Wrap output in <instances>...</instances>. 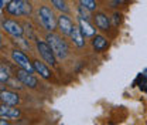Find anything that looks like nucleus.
<instances>
[{
	"label": "nucleus",
	"mask_w": 147,
	"mask_h": 125,
	"mask_svg": "<svg viewBox=\"0 0 147 125\" xmlns=\"http://www.w3.org/2000/svg\"><path fill=\"white\" fill-rule=\"evenodd\" d=\"M55 12L57 10L54 7H51V4H47V3L38 4V7L34 12L38 27L41 26V29H44L45 33L57 30V17L58 16H55Z\"/></svg>",
	"instance_id": "1"
},
{
	"label": "nucleus",
	"mask_w": 147,
	"mask_h": 125,
	"mask_svg": "<svg viewBox=\"0 0 147 125\" xmlns=\"http://www.w3.org/2000/svg\"><path fill=\"white\" fill-rule=\"evenodd\" d=\"M45 40L53 47L58 61H64V60L68 58V55L71 54V47H69L65 36H62L61 33H57V30L55 31H47L45 33Z\"/></svg>",
	"instance_id": "2"
},
{
	"label": "nucleus",
	"mask_w": 147,
	"mask_h": 125,
	"mask_svg": "<svg viewBox=\"0 0 147 125\" xmlns=\"http://www.w3.org/2000/svg\"><path fill=\"white\" fill-rule=\"evenodd\" d=\"M34 12L31 0H9L6 4V13L10 17H30Z\"/></svg>",
	"instance_id": "3"
},
{
	"label": "nucleus",
	"mask_w": 147,
	"mask_h": 125,
	"mask_svg": "<svg viewBox=\"0 0 147 125\" xmlns=\"http://www.w3.org/2000/svg\"><path fill=\"white\" fill-rule=\"evenodd\" d=\"M34 44H36V51H37V54L40 55V58L44 60L50 67H55L58 60H57V57H55V53H54V50H53V47L50 46V43H48L47 40L38 38Z\"/></svg>",
	"instance_id": "4"
},
{
	"label": "nucleus",
	"mask_w": 147,
	"mask_h": 125,
	"mask_svg": "<svg viewBox=\"0 0 147 125\" xmlns=\"http://www.w3.org/2000/svg\"><path fill=\"white\" fill-rule=\"evenodd\" d=\"M92 21L100 33H110L112 29H115L112 24V18L106 14V12L99 10V9L92 13Z\"/></svg>",
	"instance_id": "5"
},
{
	"label": "nucleus",
	"mask_w": 147,
	"mask_h": 125,
	"mask_svg": "<svg viewBox=\"0 0 147 125\" xmlns=\"http://www.w3.org/2000/svg\"><path fill=\"white\" fill-rule=\"evenodd\" d=\"M1 29L3 31H6L9 36H11L13 38H23L24 36V27L21 23H18L14 18H6L1 21Z\"/></svg>",
	"instance_id": "6"
},
{
	"label": "nucleus",
	"mask_w": 147,
	"mask_h": 125,
	"mask_svg": "<svg viewBox=\"0 0 147 125\" xmlns=\"http://www.w3.org/2000/svg\"><path fill=\"white\" fill-rule=\"evenodd\" d=\"M34 74L36 72H30L27 70H24V68H21V67H17L14 70V75L21 81V84L26 88H30V89H36L38 87V78Z\"/></svg>",
	"instance_id": "7"
},
{
	"label": "nucleus",
	"mask_w": 147,
	"mask_h": 125,
	"mask_svg": "<svg viewBox=\"0 0 147 125\" xmlns=\"http://www.w3.org/2000/svg\"><path fill=\"white\" fill-rule=\"evenodd\" d=\"M10 57H11L13 63L16 64V67H21V68H24V70H27V71H30V72H36L34 71L33 61H31L26 54L23 53L21 50L13 48V50L10 51Z\"/></svg>",
	"instance_id": "8"
},
{
	"label": "nucleus",
	"mask_w": 147,
	"mask_h": 125,
	"mask_svg": "<svg viewBox=\"0 0 147 125\" xmlns=\"http://www.w3.org/2000/svg\"><path fill=\"white\" fill-rule=\"evenodd\" d=\"M76 23L72 20V17L68 14V13H59L58 17H57V31L61 33L62 36L68 37L72 31L74 26Z\"/></svg>",
	"instance_id": "9"
},
{
	"label": "nucleus",
	"mask_w": 147,
	"mask_h": 125,
	"mask_svg": "<svg viewBox=\"0 0 147 125\" xmlns=\"http://www.w3.org/2000/svg\"><path fill=\"white\" fill-rule=\"evenodd\" d=\"M76 24L79 26L82 34L85 36L86 40H91L92 37L98 33V29H96V26L93 24L92 18L84 17V16H78V14H76Z\"/></svg>",
	"instance_id": "10"
},
{
	"label": "nucleus",
	"mask_w": 147,
	"mask_h": 125,
	"mask_svg": "<svg viewBox=\"0 0 147 125\" xmlns=\"http://www.w3.org/2000/svg\"><path fill=\"white\" fill-rule=\"evenodd\" d=\"M109 38L105 36L103 33H96L95 36L91 38V47L95 53L100 54L105 53L108 48H109Z\"/></svg>",
	"instance_id": "11"
},
{
	"label": "nucleus",
	"mask_w": 147,
	"mask_h": 125,
	"mask_svg": "<svg viewBox=\"0 0 147 125\" xmlns=\"http://www.w3.org/2000/svg\"><path fill=\"white\" fill-rule=\"evenodd\" d=\"M33 66H34V71L36 74H38L42 80H45V81H53V78H54V75H53V71L48 68V64L44 61V60H33Z\"/></svg>",
	"instance_id": "12"
},
{
	"label": "nucleus",
	"mask_w": 147,
	"mask_h": 125,
	"mask_svg": "<svg viewBox=\"0 0 147 125\" xmlns=\"http://www.w3.org/2000/svg\"><path fill=\"white\" fill-rule=\"evenodd\" d=\"M68 40H69V43L72 44L74 47H76V48H79V50H82L84 47H86V38L82 34V31H81V29H79L78 24L74 26L71 34L68 36Z\"/></svg>",
	"instance_id": "13"
},
{
	"label": "nucleus",
	"mask_w": 147,
	"mask_h": 125,
	"mask_svg": "<svg viewBox=\"0 0 147 125\" xmlns=\"http://www.w3.org/2000/svg\"><path fill=\"white\" fill-rule=\"evenodd\" d=\"M0 101H1V104H6V105H14V107H17L18 104L21 102V98H20L18 92L13 91V89L1 88V91H0Z\"/></svg>",
	"instance_id": "14"
},
{
	"label": "nucleus",
	"mask_w": 147,
	"mask_h": 125,
	"mask_svg": "<svg viewBox=\"0 0 147 125\" xmlns=\"http://www.w3.org/2000/svg\"><path fill=\"white\" fill-rule=\"evenodd\" d=\"M0 117H4L7 120H17L21 117V109L14 105H6L1 104L0 107Z\"/></svg>",
	"instance_id": "15"
},
{
	"label": "nucleus",
	"mask_w": 147,
	"mask_h": 125,
	"mask_svg": "<svg viewBox=\"0 0 147 125\" xmlns=\"http://www.w3.org/2000/svg\"><path fill=\"white\" fill-rule=\"evenodd\" d=\"M69 0H48V3L54 7L58 13H71V7H69Z\"/></svg>",
	"instance_id": "16"
},
{
	"label": "nucleus",
	"mask_w": 147,
	"mask_h": 125,
	"mask_svg": "<svg viewBox=\"0 0 147 125\" xmlns=\"http://www.w3.org/2000/svg\"><path fill=\"white\" fill-rule=\"evenodd\" d=\"M11 77H13V75H11V71H10L9 66L4 64V63H1V64H0V81H1V84H7V81H9Z\"/></svg>",
	"instance_id": "17"
},
{
	"label": "nucleus",
	"mask_w": 147,
	"mask_h": 125,
	"mask_svg": "<svg viewBox=\"0 0 147 125\" xmlns=\"http://www.w3.org/2000/svg\"><path fill=\"white\" fill-rule=\"evenodd\" d=\"M81 6H84L88 12H91V13H93V12H96L98 10V1L96 0H76Z\"/></svg>",
	"instance_id": "18"
},
{
	"label": "nucleus",
	"mask_w": 147,
	"mask_h": 125,
	"mask_svg": "<svg viewBox=\"0 0 147 125\" xmlns=\"http://www.w3.org/2000/svg\"><path fill=\"white\" fill-rule=\"evenodd\" d=\"M110 18H112V24H113L115 29H119L122 26V23H123V14L119 10H115Z\"/></svg>",
	"instance_id": "19"
},
{
	"label": "nucleus",
	"mask_w": 147,
	"mask_h": 125,
	"mask_svg": "<svg viewBox=\"0 0 147 125\" xmlns=\"http://www.w3.org/2000/svg\"><path fill=\"white\" fill-rule=\"evenodd\" d=\"M6 120H7V118H6ZM6 120H4V117H1V121H0V124H1V125H7V124H9V121H6Z\"/></svg>",
	"instance_id": "20"
},
{
	"label": "nucleus",
	"mask_w": 147,
	"mask_h": 125,
	"mask_svg": "<svg viewBox=\"0 0 147 125\" xmlns=\"http://www.w3.org/2000/svg\"><path fill=\"white\" fill-rule=\"evenodd\" d=\"M143 75H144V77H146V78H147V68H146V70H144V71H143Z\"/></svg>",
	"instance_id": "21"
},
{
	"label": "nucleus",
	"mask_w": 147,
	"mask_h": 125,
	"mask_svg": "<svg viewBox=\"0 0 147 125\" xmlns=\"http://www.w3.org/2000/svg\"><path fill=\"white\" fill-rule=\"evenodd\" d=\"M31 1H41V0H31Z\"/></svg>",
	"instance_id": "22"
},
{
	"label": "nucleus",
	"mask_w": 147,
	"mask_h": 125,
	"mask_svg": "<svg viewBox=\"0 0 147 125\" xmlns=\"http://www.w3.org/2000/svg\"><path fill=\"white\" fill-rule=\"evenodd\" d=\"M105 1H110V0H105Z\"/></svg>",
	"instance_id": "23"
},
{
	"label": "nucleus",
	"mask_w": 147,
	"mask_h": 125,
	"mask_svg": "<svg viewBox=\"0 0 147 125\" xmlns=\"http://www.w3.org/2000/svg\"><path fill=\"white\" fill-rule=\"evenodd\" d=\"M69 1H74V0H69Z\"/></svg>",
	"instance_id": "24"
}]
</instances>
